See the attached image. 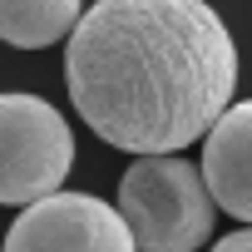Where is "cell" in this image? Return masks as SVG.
Here are the masks:
<instances>
[{
    "label": "cell",
    "instance_id": "6da1fadb",
    "mask_svg": "<svg viewBox=\"0 0 252 252\" xmlns=\"http://www.w3.org/2000/svg\"><path fill=\"white\" fill-rule=\"evenodd\" d=\"M69 99L124 154H178L237 89V45L208 0H99L69 30Z\"/></svg>",
    "mask_w": 252,
    "mask_h": 252
},
{
    "label": "cell",
    "instance_id": "7a4b0ae2",
    "mask_svg": "<svg viewBox=\"0 0 252 252\" xmlns=\"http://www.w3.org/2000/svg\"><path fill=\"white\" fill-rule=\"evenodd\" d=\"M213 193L203 168L173 154H139L119 183V213L139 252H198L213 237Z\"/></svg>",
    "mask_w": 252,
    "mask_h": 252
},
{
    "label": "cell",
    "instance_id": "3957f363",
    "mask_svg": "<svg viewBox=\"0 0 252 252\" xmlns=\"http://www.w3.org/2000/svg\"><path fill=\"white\" fill-rule=\"evenodd\" d=\"M74 163L64 114L40 94H0V203L25 208L55 188Z\"/></svg>",
    "mask_w": 252,
    "mask_h": 252
},
{
    "label": "cell",
    "instance_id": "277c9868",
    "mask_svg": "<svg viewBox=\"0 0 252 252\" xmlns=\"http://www.w3.org/2000/svg\"><path fill=\"white\" fill-rule=\"evenodd\" d=\"M5 252H139L119 208L94 193H45L20 208Z\"/></svg>",
    "mask_w": 252,
    "mask_h": 252
},
{
    "label": "cell",
    "instance_id": "5b68a950",
    "mask_svg": "<svg viewBox=\"0 0 252 252\" xmlns=\"http://www.w3.org/2000/svg\"><path fill=\"white\" fill-rule=\"evenodd\" d=\"M203 183L222 213L252 222V99L222 109L203 134Z\"/></svg>",
    "mask_w": 252,
    "mask_h": 252
},
{
    "label": "cell",
    "instance_id": "8992f818",
    "mask_svg": "<svg viewBox=\"0 0 252 252\" xmlns=\"http://www.w3.org/2000/svg\"><path fill=\"white\" fill-rule=\"evenodd\" d=\"M79 15L84 0H0V40L15 50H45L60 45Z\"/></svg>",
    "mask_w": 252,
    "mask_h": 252
},
{
    "label": "cell",
    "instance_id": "52a82bcc",
    "mask_svg": "<svg viewBox=\"0 0 252 252\" xmlns=\"http://www.w3.org/2000/svg\"><path fill=\"white\" fill-rule=\"evenodd\" d=\"M213 252H252V227H242V232H232V237H222Z\"/></svg>",
    "mask_w": 252,
    "mask_h": 252
}]
</instances>
